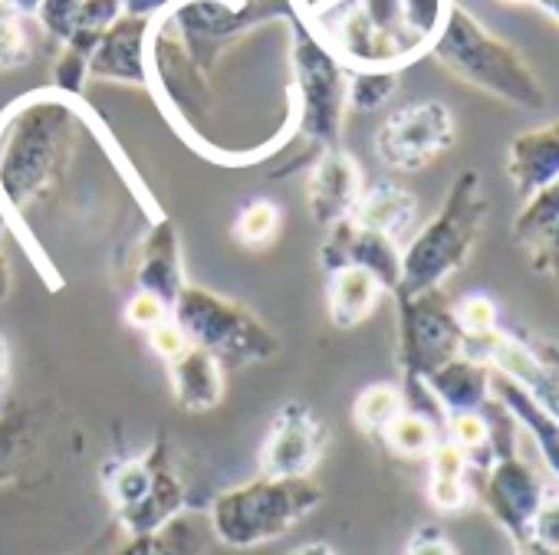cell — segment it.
Segmentation results:
<instances>
[{
  "label": "cell",
  "mask_w": 559,
  "mask_h": 555,
  "mask_svg": "<svg viewBox=\"0 0 559 555\" xmlns=\"http://www.w3.org/2000/svg\"><path fill=\"white\" fill-rule=\"evenodd\" d=\"M454 0H333L307 24L353 70H395L421 60Z\"/></svg>",
  "instance_id": "cell-1"
},
{
  "label": "cell",
  "mask_w": 559,
  "mask_h": 555,
  "mask_svg": "<svg viewBox=\"0 0 559 555\" xmlns=\"http://www.w3.org/2000/svg\"><path fill=\"white\" fill-rule=\"evenodd\" d=\"M83 119L80 99L53 86L27 93L0 112V204L8 214L21 217L60 184Z\"/></svg>",
  "instance_id": "cell-2"
},
{
  "label": "cell",
  "mask_w": 559,
  "mask_h": 555,
  "mask_svg": "<svg viewBox=\"0 0 559 555\" xmlns=\"http://www.w3.org/2000/svg\"><path fill=\"white\" fill-rule=\"evenodd\" d=\"M438 67H444L454 80L526 112L546 109V89L526 57L490 34L457 0L448 8V17L428 50Z\"/></svg>",
  "instance_id": "cell-3"
},
{
  "label": "cell",
  "mask_w": 559,
  "mask_h": 555,
  "mask_svg": "<svg viewBox=\"0 0 559 555\" xmlns=\"http://www.w3.org/2000/svg\"><path fill=\"white\" fill-rule=\"evenodd\" d=\"M487 220V197L477 171H461L448 188L441 210L402 246V283L395 297H418L441 290L461 273L480 240Z\"/></svg>",
  "instance_id": "cell-4"
},
{
  "label": "cell",
  "mask_w": 559,
  "mask_h": 555,
  "mask_svg": "<svg viewBox=\"0 0 559 555\" xmlns=\"http://www.w3.org/2000/svg\"><path fill=\"white\" fill-rule=\"evenodd\" d=\"M323 503V490L313 476H253L234 490H224L207 512L211 532L221 545L257 548L284 539Z\"/></svg>",
  "instance_id": "cell-5"
},
{
  "label": "cell",
  "mask_w": 559,
  "mask_h": 555,
  "mask_svg": "<svg viewBox=\"0 0 559 555\" xmlns=\"http://www.w3.org/2000/svg\"><path fill=\"white\" fill-rule=\"evenodd\" d=\"M155 21L181 44L191 67L207 80L217 57L266 21L297 24L294 0H171Z\"/></svg>",
  "instance_id": "cell-6"
},
{
  "label": "cell",
  "mask_w": 559,
  "mask_h": 555,
  "mask_svg": "<svg viewBox=\"0 0 559 555\" xmlns=\"http://www.w3.org/2000/svg\"><path fill=\"white\" fill-rule=\"evenodd\" d=\"M171 323L188 346L211 352L221 365H257L276 352V336L247 306L211 293L204 287H185L171 303Z\"/></svg>",
  "instance_id": "cell-7"
},
{
  "label": "cell",
  "mask_w": 559,
  "mask_h": 555,
  "mask_svg": "<svg viewBox=\"0 0 559 555\" xmlns=\"http://www.w3.org/2000/svg\"><path fill=\"white\" fill-rule=\"evenodd\" d=\"M106 496L129 539L155 532L181 516L188 509V490L171 467L168 441L155 437L145 454L112 463L106 470Z\"/></svg>",
  "instance_id": "cell-8"
},
{
  "label": "cell",
  "mask_w": 559,
  "mask_h": 555,
  "mask_svg": "<svg viewBox=\"0 0 559 555\" xmlns=\"http://www.w3.org/2000/svg\"><path fill=\"white\" fill-rule=\"evenodd\" d=\"M294 27V99L297 122L294 132L310 145V165L317 155L340 148L343 116H346V76L349 70L317 40L307 24Z\"/></svg>",
  "instance_id": "cell-9"
},
{
  "label": "cell",
  "mask_w": 559,
  "mask_h": 555,
  "mask_svg": "<svg viewBox=\"0 0 559 555\" xmlns=\"http://www.w3.org/2000/svg\"><path fill=\"white\" fill-rule=\"evenodd\" d=\"M399 300V369L405 378H428L444 362L464 355V333L444 290Z\"/></svg>",
  "instance_id": "cell-10"
},
{
  "label": "cell",
  "mask_w": 559,
  "mask_h": 555,
  "mask_svg": "<svg viewBox=\"0 0 559 555\" xmlns=\"http://www.w3.org/2000/svg\"><path fill=\"white\" fill-rule=\"evenodd\" d=\"M457 138L454 112L441 99L408 102L385 116L376 132V155L392 171H421L441 158Z\"/></svg>",
  "instance_id": "cell-11"
},
{
  "label": "cell",
  "mask_w": 559,
  "mask_h": 555,
  "mask_svg": "<svg viewBox=\"0 0 559 555\" xmlns=\"http://www.w3.org/2000/svg\"><path fill=\"white\" fill-rule=\"evenodd\" d=\"M474 493L487 506V512L497 519V526L510 535L513 548L530 542L533 519L546 499L543 476L513 450L497 457L484 473L474 476Z\"/></svg>",
  "instance_id": "cell-12"
},
{
  "label": "cell",
  "mask_w": 559,
  "mask_h": 555,
  "mask_svg": "<svg viewBox=\"0 0 559 555\" xmlns=\"http://www.w3.org/2000/svg\"><path fill=\"white\" fill-rule=\"evenodd\" d=\"M330 447L326 421L307 401H287L270 421L260 447L263 476H313Z\"/></svg>",
  "instance_id": "cell-13"
},
{
  "label": "cell",
  "mask_w": 559,
  "mask_h": 555,
  "mask_svg": "<svg viewBox=\"0 0 559 555\" xmlns=\"http://www.w3.org/2000/svg\"><path fill=\"white\" fill-rule=\"evenodd\" d=\"M320 263L326 273L343 266H359L376 276L385 293H395L402 283V243H395L385 233L366 230L349 217L326 230V240L320 246Z\"/></svg>",
  "instance_id": "cell-14"
},
{
  "label": "cell",
  "mask_w": 559,
  "mask_h": 555,
  "mask_svg": "<svg viewBox=\"0 0 559 555\" xmlns=\"http://www.w3.org/2000/svg\"><path fill=\"white\" fill-rule=\"evenodd\" d=\"M152 21L155 17H135L122 14L96 44L90 57V76L93 80H112L129 86L148 89V40H152Z\"/></svg>",
  "instance_id": "cell-15"
},
{
  "label": "cell",
  "mask_w": 559,
  "mask_h": 555,
  "mask_svg": "<svg viewBox=\"0 0 559 555\" xmlns=\"http://www.w3.org/2000/svg\"><path fill=\"white\" fill-rule=\"evenodd\" d=\"M129 280H132L135 290L155 293L168 306L188 287L185 263H181V243H178L175 224L168 217H158L148 227V233L135 243V256H132V266H129Z\"/></svg>",
  "instance_id": "cell-16"
},
{
  "label": "cell",
  "mask_w": 559,
  "mask_h": 555,
  "mask_svg": "<svg viewBox=\"0 0 559 555\" xmlns=\"http://www.w3.org/2000/svg\"><path fill=\"white\" fill-rule=\"evenodd\" d=\"M362 188H366L362 168L349 152L330 148V152L317 155V161L310 168V181H307L310 217L330 230L333 224H340L353 214Z\"/></svg>",
  "instance_id": "cell-17"
},
{
  "label": "cell",
  "mask_w": 559,
  "mask_h": 555,
  "mask_svg": "<svg viewBox=\"0 0 559 555\" xmlns=\"http://www.w3.org/2000/svg\"><path fill=\"white\" fill-rule=\"evenodd\" d=\"M507 178L520 201L559 178V119L510 138Z\"/></svg>",
  "instance_id": "cell-18"
},
{
  "label": "cell",
  "mask_w": 559,
  "mask_h": 555,
  "mask_svg": "<svg viewBox=\"0 0 559 555\" xmlns=\"http://www.w3.org/2000/svg\"><path fill=\"white\" fill-rule=\"evenodd\" d=\"M490 375H493L490 365L457 355L441 369H435L428 378H421V385L448 418V414L484 411L490 405Z\"/></svg>",
  "instance_id": "cell-19"
},
{
  "label": "cell",
  "mask_w": 559,
  "mask_h": 555,
  "mask_svg": "<svg viewBox=\"0 0 559 555\" xmlns=\"http://www.w3.org/2000/svg\"><path fill=\"white\" fill-rule=\"evenodd\" d=\"M349 220L402 243L418 220V197L399 181H376L362 188Z\"/></svg>",
  "instance_id": "cell-20"
},
{
  "label": "cell",
  "mask_w": 559,
  "mask_h": 555,
  "mask_svg": "<svg viewBox=\"0 0 559 555\" xmlns=\"http://www.w3.org/2000/svg\"><path fill=\"white\" fill-rule=\"evenodd\" d=\"M493 372V369H490ZM490 398L513 418V424L520 431H526L536 444V450L543 454V463L549 467V473L559 480V421L539 408L520 385H513L507 375L493 372L490 375Z\"/></svg>",
  "instance_id": "cell-21"
},
{
  "label": "cell",
  "mask_w": 559,
  "mask_h": 555,
  "mask_svg": "<svg viewBox=\"0 0 559 555\" xmlns=\"http://www.w3.org/2000/svg\"><path fill=\"white\" fill-rule=\"evenodd\" d=\"M168 375H171L175 401L191 414H204V411L217 408L224 398L221 362L204 349L185 346L175 359H168Z\"/></svg>",
  "instance_id": "cell-22"
},
{
  "label": "cell",
  "mask_w": 559,
  "mask_h": 555,
  "mask_svg": "<svg viewBox=\"0 0 559 555\" xmlns=\"http://www.w3.org/2000/svg\"><path fill=\"white\" fill-rule=\"evenodd\" d=\"M382 297H385L382 283L359 266H343L330 273L326 306L336 329H356L359 323H366L382 303Z\"/></svg>",
  "instance_id": "cell-23"
},
{
  "label": "cell",
  "mask_w": 559,
  "mask_h": 555,
  "mask_svg": "<svg viewBox=\"0 0 559 555\" xmlns=\"http://www.w3.org/2000/svg\"><path fill=\"white\" fill-rule=\"evenodd\" d=\"M425 463H428V503L438 512H461L474 499V476H477L467 457L451 441H441Z\"/></svg>",
  "instance_id": "cell-24"
},
{
  "label": "cell",
  "mask_w": 559,
  "mask_h": 555,
  "mask_svg": "<svg viewBox=\"0 0 559 555\" xmlns=\"http://www.w3.org/2000/svg\"><path fill=\"white\" fill-rule=\"evenodd\" d=\"M389 454L402 460H428V454L444 441V418L405 408L379 437Z\"/></svg>",
  "instance_id": "cell-25"
},
{
  "label": "cell",
  "mask_w": 559,
  "mask_h": 555,
  "mask_svg": "<svg viewBox=\"0 0 559 555\" xmlns=\"http://www.w3.org/2000/svg\"><path fill=\"white\" fill-rule=\"evenodd\" d=\"M201 548L204 545H201L194 522L181 512L155 532L132 535L116 555H201Z\"/></svg>",
  "instance_id": "cell-26"
},
{
  "label": "cell",
  "mask_w": 559,
  "mask_h": 555,
  "mask_svg": "<svg viewBox=\"0 0 559 555\" xmlns=\"http://www.w3.org/2000/svg\"><path fill=\"white\" fill-rule=\"evenodd\" d=\"M34 418L31 411H8L0 414V486L21 476L24 463L34 450Z\"/></svg>",
  "instance_id": "cell-27"
},
{
  "label": "cell",
  "mask_w": 559,
  "mask_h": 555,
  "mask_svg": "<svg viewBox=\"0 0 559 555\" xmlns=\"http://www.w3.org/2000/svg\"><path fill=\"white\" fill-rule=\"evenodd\" d=\"M405 411V395L399 385H369L356 405H353V421L362 434L369 437H382V431Z\"/></svg>",
  "instance_id": "cell-28"
},
{
  "label": "cell",
  "mask_w": 559,
  "mask_h": 555,
  "mask_svg": "<svg viewBox=\"0 0 559 555\" xmlns=\"http://www.w3.org/2000/svg\"><path fill=\"white\" fill-rule=\"evenodd\" d=\"M556 220H559V178L523 201L520 214L513 217V243L520 250L533 246Z\"/></svg>",
  "instance_id": "cell-29"
},
{
  "label": "cell",
  "mask_w": 559,
  "mask_h": 555,
  "mask_svg": "<svg viewBox=\"0 0 559 555\" xmlns=\"http://www.w3.org/2000/svg\"><path fill=\"white\" fill-rule=\"evenodd\" d=\"M402 73L395 70H353L346 76V109L376 112L399 93Z\"/></svg>",
  "instance_id": "cell-30"
},
{
  "label": "cell",
  "mask_w": 559,
  "mask_h": 555,
  "mask_svg": "<svg viewBox=\"0 0 559 555\" xmlns=\"http://www.w3.org/2000/svg\"><path fill=\"white\" fill-rule=\"evenodd\" d=\"M34 60V40L27 17L17 14L8 0H0V73L21 70Z\"/></svg>",
  "instance_id": "cell-31"
},
{
  "label": "cell",
  "mask_w": 559,
  "mask_h": 555,
  "mask_svg": "<svg viewBox=\"0 0 559 555\" xmlns=\"http://www.w3.org/2000/svg\"><path fill=\"white\" fill-rule=\"evenodd\" d=\"M276 233H280V210H276V204L266 201V197L250 201V204L237 214V220H234V240H237L240 246H247V250H263V246H270V243L276 240Z\"/></svg>",
  "instance_id": "cell-32"
},
{
  "label": "cell",
  "mask_w": 559,
  "mask_h": 555,
  "mask_svg": "<svg viewBox=\"0 0 559 555\" xmlns=\"http://www.w3.org/2000/svg\"><path fill=\"white\" fill-rule=\"evenodd\" d=\"M454 319L464 333V339H480L490 336L493 329H500V310L487 293H467L464 300L451 303Z\"/></svg>",
  "instance_id": "cell-33"
},
{
  "label": "cell",
  "mask_w": 559,
  "mask_h": 555,
  "mask_svg": "<svg viewBox=\"0 0 559 555\" xmlns=\"http://www.w3.org/2000/svg\"><path fill=\"white\" fill-rule=\"evenodd\" d=\"M83 8H86V0H44L40 11H37V21L53 40L67 44L80 27Z\"/></svg>",
  "instance_id": "cell-34"
},
{
  "label": "cell",
  "mask_w": 559,
  "mask_h": 555,
  "mask_svg": "<svg viewBox=\"0 0 559 555\" xmlns=\"http://www.w3.org/2000/svg\"><path fill=\"white\" fill-rule=\"evenodd\" d=\"M171 319V306L165 300H158L155 293H145V290H135L126 303V323L132 329H142L145 336L152 329H158L162 323Z\"/></svg>",
  "instance_id": "cell-35"
},
{
  "label": "cell",
  "mask_w": 559,
  "mask_h": 555,
  "mask_svg": "<svg viewBox=\"0 0 559 555\" xmlns=\"http://www.w3.org/2000/svg\"><path fill=\"white\" fill-rule=\"evenodd\" d=\"M530 542L546 552H559V493H546V499L533 519Z\"/></svg>",
  "instance_id": "cell-36"
},
{
  "label": "cell",
  "mask_w": 559,
  "mask_h": 555,
  "mask_svg": "<svg viewBox=\"0 0 559 555\" xmlns=\"http://www.w3.org/2000/svg\"><path fill=\"white\" fill-rule=\"evenodd\" d=\"M526 256H530L533 273L549 276V280H559V220L533 246H526Z\"/></svg>",
  "instance_id": "cell-37"
},
{
  "label": "cell",
  "mask_w": 559,
  "mask_h": 555,
  "mask_svg": "<svg viewBox=\"0 0 559 555\" xmlns=\"http://www.w3.org/2000/svg\"><path fill=\"white\" fill-rule=\"evenodd\" d=\"M405 555H457V545L444 535L441 526H418L405 545Z\"/></svg>",
  "instance_id": "cell-38"
},
{
  "label": "cell",
  "mask_w": 559,
  "mask_h": 555,
  "mask_svg": "<svg viewBox=\"0 0 559 555\" xmlns=\"http://www.w3.org/2000/svg\"><path fill=\"white\" fill-rule=\"evenodd\" d=\"M148 342H152L155 355H162L165 362H168V359H175V355L188 346V342H185V336L178 333V326H175L171 319H168V323H162L158 329H152V333H148Z\"/></svg>",
  "instance_id": "cell-39"
},
{
  "label": "cell",
  "mask_w": 559,
  "mask_h": 555,
  "mask_svg": "<svg viewBox=\"0 0 559 555\" xmlns=\"http://www.w3.org/2000/svg\"><path fill=\"white\" fill-rule=\"evenodd\" d=\"M119 4L126 8V14H135V17H155L162 14L171 0H119Z\"/></svg>",
  "instance_id": "cell-40"
},
{
  "label": "cell",
  "mask_w": 559,
  "mask_h": 555,
  "mask_svg": "<svg viewBox=\"0 0 559 555\" xmlns=\"http://www.w3.org/2000/svg\"><path fill=\"white\" fill-rule=\"evenodd\" d=\"M290 555H340L330 542H304V545H297Z\"/></svg>",
  "instance_id": "cell-41"
},
{
  "label": "cell",
  "mask_w": 559,
  "mask_h": 555,
  "mask_svg": "<svg viewBox=\"0 0 559 555\" xmlns=\"http://www.w3.org/2000/svg\"><path fill=\"white\" fill-rule=\"evenodd\" d=\"M8 4H11L17 14H24V17L31 21V17H37V11H40L44 0H8Z\"/></svg>",
  "instance_id": "cell-42"
},
{
  "label": "cell",
  "mask_w": 559,
  "mask_h": 555,
  "mask_svg": "<svg viewBox=\"0 0 559 555\" xmlns=\"http://www.w3.org/2000/svg\"><path fill=\"white\" fill-rule=\"evenodd\" d=\"M8 372H11V355H8V342L0 336V391L8 388Z\"/></svg>",
  "instance_id": "cell-43"
},
{
  "label": "cell",
  "mask_w": 559,
  "mask_h": 555,
  "mask_svg": "<svg viewBox=\"0 0 559 555\" xmlns=\"http://www.w3.org/2000/svg\"><path fill=\"white\" fill-rule=\"evenodd\" d=\"M8 293H11V263L4 253H0V300H4Z\"/></svg>",
  "instance_id": "cell-44"
},
{
  "label": "cell",
  "mask_w": 559,
  "mask_h": 555,
  "mask_svg": "<svg viewBox=\"0 0 559 555\" xmlns=\"http://www.w3.org/2000/svg\"><path fill=\"white\" fill-rule=\"evenodd\" d=\"M533 8H536V11H543V14L559 27V0H533Z\"/></svg>",
  "instance_id": "cell-45"
},
{
  "label": "cell",
  "mask_w": 559,
  "mask_h": 555,
  "mask_svg": "<svg viewBox=\"0 0 559 555\" xmlns=\"http://www.w3.org/2000/svg\"><path fill=\"white\" fill-rule=\"evenodd\" d=\"M516 555H559V552H546L533 542H523V545H516Z\"/></svg>",
  "instance_id": "cell-46"
},
{
  "label": "cell",
  "mask_w": 559,
  "mask_h": 555,
  "mask_svg": "<svg viewBox=\"0 0 559 555\" xmlns=\"http://www.w3.org/2000/svg\"><path fill=\"white\" fill-rule=\"evenodd\" d=\"M8 233V210H4V204H0V237Z\"/></svg>",
  "instance_id": "cell-47"
},
{
  "label": "cell",
  "mask_w": 559,
  "mask_h": 555,
  "mask_svg": "<svg viewBox=\"0 0 559 555\" xmlns=\"http://www.w3.org/2000/svg\"><path fill=\"white\" fill-rule=\"evenodd\" d=\"M500 4H533V0H500Z\"/></svg>",
  "instance_id": "cell-48"
},
{
  "label": "cell",
  "mask_w": 559,
  "mask_h": 555,
  "mask_svg": "<svg viewBox=\"0 0 559 555\" xmlns=\"http://www.w3.org/2000/svg\"><path fill=\"white\" fill-rule=\"evenodd\" d=\"M86 555H90V552H86Z\"/></svg>",
  "instance_id": "cell-49"
}]
</instances>
